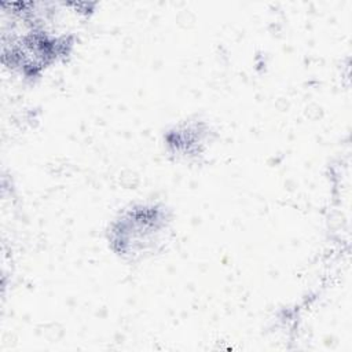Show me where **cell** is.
Masks as SVG:
<instances>
[{"mask_svg":"<svg viewBox=\"0 0 352 352\" xmlns=\"http://www.w3.org/2000/svg\"><path fill=\"white\" fill-rule=\"evenodd\" d=\"M77 34L51 30L26 19L12 1L1 3V63L14 76L36 82L65 63L76 50Z\"/></svg>","mask_w":352,"mask_h":352,"instance_id":"cell-1","label":"cell"},{"mask_svg":"<svg viewBox=\"0 0 352 352\" xmlns=\"http://www.w3.org/2000/svg\"><path fill=\"white\" fill-rule=\"evenodd\" d=\"M173 231V212L160 201H138L124 206L109 221L107 249L125 263H139L161 253Z\"/></svg>","mask_w":352,"mask_h":352,"instance_id":"cell-2","label":"cell"},{"mask_svg":"<svg viewBox=\"0 0 352 352\" xmlns=\"http://www.w3.org/2000/svg\"><path fill=\"white\" fill-rule=\"evenodd\" d=\"M216 139L214 126L204 118H187L166 128L161 142L165 154L177 162H199Z\"/></svg>","mask_w":352,"mask_h":352,"instance_id":"cell-3","label":"cell"}]
</instances>
